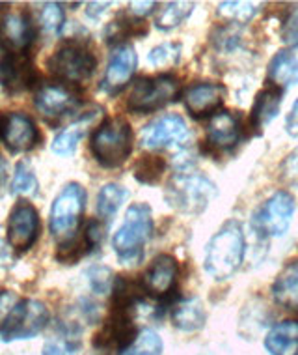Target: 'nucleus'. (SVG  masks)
I'll return each instance as SVG.
<instances>
[{"label":"nucleus","instance_id":"nucleus-1","mask_svg":"<svg viewBox=\"0 0 298 355\" xmlns=\"http://www.w3.org/2000/svg\"><path fill=\"white\" fill-rule=\"evenodd\" d=\"M246 238L243 225L232 219L222 225L205 249V271L214 281H225L243 266Z\"/></svg>","mask_w":298,"mask_h":355},{"label":"nucleus","instance_id":"nucleus-12","mask_svg":"<svg viewBox=\"0 0 298 355\" xmlns=\"http://www.w3.org/2000/svg\"><path fill=\"white\" fill-rule=\"evenodd\" d=\"M36 107L45 118H62L79 107V96L66 83H45L37 88Z\"/></svg>","mask_w":298,"mask_h":355},{"label":"nucleus","instance_id":"nucleus-26","mask_svg":"<svg viewBox=\"0 0 298 355\" xmlns=\"http://www.w3.org/2000/svg\"><path fill=\"white\" fill-rule=\"evenodd\" d=\"M274 300L289 311H298V262H292L276 277L272 284Z\"/></svg>","mask_w":298,"mask_h":355},{"label":"nucleus","instance_id":"nucleus-2","mask_svg":"<svg viewBox=\"0 0 298 355\" xmlns=\"http://www.w3.org/2000/svg\"><path fill=\"white\" fill-rule=\"evenodd\" d=\"M90 150L104 168L122 166L133 152V129L127 120L122 116L104 120L91 135Z\"/></svg>","mask_w":298,"mask_h":355},{"label":"nucleus","instance_id":"nucleus-33","mask_svg":"<svg viewBox=\"0 0 298 355\" xmlns=\"http://www.w3.org/2000/svg\"><path fill=\"white\" fill-rule=\"evenodd\" d=\"M181 53L183 47L179 43H162V45H158L155 49L149 53L147 56V62L151 64L153 68H171V66H176L181 60Z\"/></svg>","mask_w":298,"mask_h":355},{"label":"nucleus","instance_id":"nucleus-46","mask_svg":"<svg viewBox=\"0 0 298 355\" xmlns=\"http://www.w3.org/2000/svg\"><path fill=\"white\" fill-rule=\"evenodd\" d=\"M297 355H298V354H297Z\"/></svg>","mask_w":298,"mask_h":355},{"label":"nucleus","instance_id":"nucleus-20","mask_svg":"<svg viewBox=\"0 0 298 355\" xmlns=\"http://www.w3.org/2000/svg\"><path fill=\"white\" fill-rule=\"evenodd\" d=\"M241 139V123L232 110H220L211 116L207 125V141L211 146L227 150Z\"/></svg>","mask_w":298,"mask_h":355},{"label":"nucleus","instance_id":"nucleus-16","mask_svg":"<svg viewBox=\"0 0 298 355\" xmlns=\"http://www.w3.org/2000/svg\"><path fill=\"white\" fill-rule=\"evenodd\" d=\"M177 260L170 254H160L153 260V263L147 268V271L142 277V288L144 292L157 297V300H165L176 290L177 282Z\"/></svg>","mask_w":298,"mask_h":355},{"label":"nucleus","instance_id":"nucleus-39","mask_svg":"<svg viewBox=\"0 0 298 355\" xmlns=\"http://www.w3.org/2000/svg\"><path fill=\"white\" fill-rule=\"evenodd\" d=\"M103 236H104V227L99 223V220H91L90 225L86 227V232H84V241L88 249H95L99 247V243L103 241Z\"/></svg>","mask_w":298,"mask_h":355},{"label":"nucleus","instance_id":"nucleus-3","mask_svg":"<svg viewBox=\"0 0 298 355\" xmlns=\"http://www.w3.org/2000/svg\"><path fill=\"white\" fill-rule=\"evenodd\" d=\"M153 236V214L147 204H133L125 214V220L120 227L112 245L116 249L118 258L123 263H136L142 260L144 245Z\"/></svg>","mask_w":298,"mask_h":355},{"label":"nucleus","instance_id":"nucleus-8","mask_svg":"<svg viewBox=\"0 0 298 355\" xmlns=\"http://www.w3.org/2000/svg\"><path fill=\"white\" fill-rule=\"evenodd\" d=\"M49 309L37 300H21L0 327L4 343L36 337L49 324Z\"/></svg>","mask_w":298,"mask_h":355},{"label":"nucleus","instance_id":"nucleus-31","mask_svg":"<svg viewBox=\"0 0 298 355\" xmlns=\"http://www.w3.org/2000/svg\"><path fill=\"white\" fill-rule=\"evenodd\" d=\"M162 354V338L153 329H144L134 338L122 355H160Z\"/></svg>","mask_w":298,"mask_h":355},{"label":"nucleus","instance_id":"nucleus-44","mask_svg":"<svg viewBox=\"0 0 298 355\" xmlns=\"http://www.w3.org/2000/svg\"><path fill=\"white\" fill-rule=\"evenodd\" d=\"M4 180H6V161L0 155V187L4 184Z\"/></svg>","mask_w":298,"mask_h":355},{"label":"nucleus","instance_id":"nucleus-5","mask_svg":"<svg viewBox=\"0 0 298 355\" xmlns=\"http://www.w3.org/2000/svg\"><path fill=\"white\" fill-rule=\"evenodd\" d=\"M97 60L84 43H64L47 62V68L66 85H82L95 71Z\"/></svg>","mask_w":298,"mask_h":355},{"label":"nucleus","instance_id":"nucleus-37","mask_svg":"<svg viewBox=\"0 0 298 355\" xmlns=\"http://www.w3.org/2000/svg\"><path fill=\"white\" fill-rule=\"evenodd\" d=\"M281 178L287 185L298 189V148H295L281 163Z\"/></svg>","mask_w":298,"mask_h":355},{"label":"nucleus","instance_id":"nucleus-28","mask_svg":"<svg viewBox=\"0 0 298 355\" xmlns=\"http://www.w3.org/2000/svg\"><path fill=\"white\" fill-rule=\"evenodd\" d=\"M194 6V2H189V0L170 2V4H166V6L158 12L157 19H155V25H157L158 31H171V28L183 25V21L189 19V15L192 13Z\"/></svg>","mask_w":298,"mask_h":355},{"label":"nucleus","instance_id":"nucleus-10","mask_svg":"<svg viewBox=\"0 0 298 355\" xmlns=\"http://www.w3.org/2000/svg\"><path fill=\"white\" fill-rule=\"evenodd\" d=\"M142 146L149 150L162 148H187L192 141L187 122L179 114H166L151 123H147L142 131Z\"/></svg>","mask_w":298,"mask_h":355},{"label":"nucleus","instance_id":"nucleus-6","mask_svg":"<svg viewBox=\"0 0 298 355\" xmlns=\"http://www.w3.org/2000/svg\"><path fill=\"white\" fill-rule=\"evenodd\" d=\"M179 96V80L174 75L140 77L134 80L127 98V109L136 114H149L162 109Z\"/></svg>","mask_w":298,"mask_h":355},{"label":"nucleus","instance_id":"nucleus-27","mask_svg":"<svg viewBox=\"0 0 298 355\" xmlns=\"http://www.w3.org/2000/svg\"><path fill=\"white\" fill-rule=\"evenodd\" d=\"M129 191L120 184H106L97 195V214L101 219L110 220L120 211L122 204L127 200Z\"/></svg>","mask_w":298,"mask_h":355},{"label":"nucleus","instance_id":"nucleus-42","mask_svg":"<svg viewBox=\"0 0 298 355\" xmlns=\"http://www.w3.org/2000/svg\"><path fill=\"white\" fill-rule=\"evenodd\" d=\"M286 129L291 137H298V99L295 101L291 112H289V116H287Z\"/></svg>","mask_w":298,"mask_h":355},{"label":"nucleus","instance_id":"nucleus-18","mask_svg":"<svg viewBox=\"0 0 298 355\" xmlns=\"http://www.w3.org/2000/svg\"><path fill=\"white\" fill-rule=\"evenodd\" d=\"M2 141L12 153L28 152L39 142V129L25 112H12L8 114Z\"/></svg>","mask_w":298,"mask_h":355},{"label":"nucleus","instance_id":"nucleus-32","mask_svg":"<svg viewBox=\"0 0 298 355\" xmlns=\"http://www.w3.org/2000/svg\"><path fill=\"white\" fill-rule=\"evenodd\" d=\"M13 195H26L36 196L37 195V178L32 171V166L25 161H21L15 166V176L12 182Z\"/></svg>","mask_w":298,"mask_h":355},{"label":"nucleus","instance_id":"nucleus-9","mask_svg":"<svg viewBox=\"0 0 298 355\" xmlns=\"http://www.w3.org/2000/svg\"><path fill=\"white\" fill-rule=\"evenodd\" d=\"M292 214H295V198L287 191H276L254 214L252 225L259 236L280 238L291 227Z\"/></svg>","mask_w":298,"mask_h":355},{"label":"nucleus","instance_id":"nucleus-4","mask_svg":"<svg viewBox=\"0 0 298 355\" xmlns=\"http://www.w3.org/2000/svg\"><path fill=\"white\" fill-rule=\"evenodd\" d=\"M166 202L181 214H201L216 196V185L203 174L179 172L166 185Z\"/></svg>","mask_w":298,"mask_h":355},{"label":"nucleus","instance_id":"nucleus-41","mask_svg":"<svg viewBox=\"0 0 298 355\" xmlns=\"http://www.w3.org/2000/svg\"><path fill=\"white\" fill-rule=\"evenodd\" d=\"M71 352V346L66 343H55V340H50V343L45 344V348H43V355H69Z\"/></svg>","mask_w":298,"mask_h":355},{"label":"nucleus","instance_id":"nucleus-11","mask_svg":"<svg viewBox=\"0 0 298 355\" xmlns=\"http://www.w3.org/2000/svg\"><path fill=\"white\" fill-rule=\"evenodd\" d=\"M39 236V215L26 200H19L8 219V241L15 251H28Z\"/></svg>","mask_w":298,"mask_h":355},{"label":"nucleus","instance_id":"nucleus-21","mask_svg":"<svg viewBox=\"0 0 298 355\" xmlns=\"http://www.w3.org/2000/svg\"><path fill=\"white\" fill-rule=\"evenodd\" d=\"M265 348L270 355H297L298 354V322L283 320L272 325L265 338Z\"/></svg>","mask_w":298,"mask_h":355},{"label":"nucleus","instance_id":"nucleus-43","mask_svg":"<svg viewBox=\"0 0 298 355\" xmlns=\"http://www.w3.org/2000/svg\"><path fill=\"white\" fill-rule=\"evenodd\" d=\"M155 6H157V2H131V4H129L131 12H133V15L136 19L144 17L147 13H151Z\"/></svg>","mask_w":298,"mask_h":355},{"label":"nucleus","instance_id":"nucleus-35","mask_svg":"<svg viewBox=\"0 0 298 355\" xmlns=\"http://www.w3.org/2000/svg\"><path fill=\"white\" fill-rule=\"evenodd\" d=\"M88 245H86L84 238L80 239H75V238H69L66 239L60 247H58V252H56V258L64 263H73L77 262L84 252H88Z\"/></svg>","mask_w":298,"mask_h":355},{"label":"nucleus","instance_id":"nucleus-19","mask_svg":"<svg viewBox=\"0 0 298 355\" xmlns=\"http://www.w3.org/2000/svg\"><path fill=\"white\" fill-rule=\"evenodd\" d=\"M224 86L214 83H194L183 92V103L190 116L203 118L218 109L224 101Z\"/></svg>","mask_w":298,"mask_h":355},{"label":"nucleus","instance_id":"nucleus-17","mask_svg":"<svg viewBox=\"0 0 298 355\" xmlns=\"http://www.w3.org/2000/svg\"><path fill=\"white\" fill-rule=\"evenodd\" d=\"M136 337H138V333H136V327L133 324L131 313L112 311L110 318L103 325V329L99 331L97 337H95V346L125 352Z\"/></svg>","mask_w":298,"mask_h":355},{"label":"nucleus","instance_id":"nucleus-34","mask_svg":"<svg viewBox=\"0 0 298 355\" xmlns=\"http://www.w3.org/2000/svg\"><path fill=\"white\" fill-rule=\"evenodd\" d=\"M66 21V13L64 6L58 2H45L41 4V12H39V26L47 34H58L64 26Z\"/></svg>","mask_w":298,"mask_h":355},{"label":"nucleus","instance_id":"nucleus-14","mask_svg":"<svg viewBox=\"0 0 298 355\" xmlns=\"http://www.w3.org/2000/svg\"><path fill=\"white\" fill-rule=\"evenodd\" d=\"M36 79V69L28 53H4L0 58V85L10 94L28 90Z\"/></svg>","mask_w":298,"mask_h":355},{"label":"nucleus","instance_id":"nucleus-40","mask_svg":"<svg viewBox=\"0 0 298 355\" xmlns=\"http://www.w3.org/2000/svg\"><path fill=\"white\" fill-rule=\"evenodd\" d=\"M17 303L19 301L13 292H10V290H2V292H0V327L6 322L8 316L12 314V311L15 309Z\"/></svg>","mask_w":298,"mask_h":355},{"label":"nucleus","instance_id":"nucleus-38","mask_svg":"<svg viewBox=\"0 0 298 355\" xmlns=\"http://www.w3.org/2000/svg\"><path fill=\"white\" fill-rule=\"evenodd\" d=\"M90 284L91 288L97 292V294H104L110 288V282H112V271L109 268H103V266H97V268H91L90 270Z\"/></svg>","mask_w":298,"mask_h":355},{"label":"nucleus","instance_id":"nucleus-36","mask_svg":"<svg viewBox=\"0 0 298 355\" xmlns=\"http://www.w3.org/2000/svg\"><path fill=\"white\" fill-rule=\"evenodd\" d=\"M281 42L287 47H298V6L287 13L286 21L281 25Z\"/></svg>","mask_w":298,"mask_h":355},{"label":"nucleus","instance_id":"nucleus-22","mask_svg":"<svg viewBox=\"0 0 298 355\" xmlns=\"http://www.w3.org/2000/svg\"><path fill=\"white\" fill-rule=\"evenodd\" d=\"M268 79L272 86L286 92L298 85V55L292 51H280L268 64Z\"/></svg>","mask_w":298,"mask_h":355},{"label":"nucleus","instance_id":"nucleus-7","mask_svg":"<svg viewBox=\"0 0 298 355\" xmlns=\"http://www.w3.org/2000/svg\"><path fill=\"white\" fill-rule=\"evenodd\" d=\"M86 208V189L80 184H67L56 196L50 208V232L60 239H69L80 225Z\"/></svg>","mask_w":298,"mask_h":355},{"label":"nucleus","instance_id":"nucleus-24","mask_svg":"<svg viewBox=\"0 0 298 355\" xmlns=\"http://www.w3.org/2000/svg\"><path fill=\"white\" fill-rule=\"evenodd\" d=\"M205 318H207V314H205L203 303L198 297L181 301L171 311V322H174L177 329L185 331V333L201 329L203 324H205Z\"/></svg>","mask_w":298,"mask_h":355},{"label":"nucleus","instance_id":"nucleus-45","mask_svg":"<svg viewBox=\"0 0 298 355\" xmlns=\"http://www.w3.org/2000/svg\"><path fill=\"white\" fill-rule=\"evenodd\" d=\"M6 120H8L6 114H2V112H0V137H2V133H4V125H6Z\"/></svg>","mask_w":298,"mask_h":355},{"label":"nucleus","instance_id":"nucleus-23","mask_svg":"<svg viewBox=\"0 0 298 355\" xmlns=\"http://www.w3.org/2000/svg\"><path fill=\"white\" fill-rule=\"evenodd\" d=\"M281 98H283V90L276 88V86L265 88L257 94L256 103L252 109V125L256 129L267 128L280 112Z\"/></svg>","mask_w":298,"mask_h":355},{"label":"nucleus","instance_id":"nucleus-25","mask_svg":"<svg viewBox=\"0 0 298 355\" xmlns=\"http://www.w3.org/2000/svg\"><path fill=\"white\" fill-rule=\"evenodd\" d=\"M101 114V110H95V112H88L84 116H80L77 122H73L69 128H66L64 131H60L58 135L55 137L53 141V152L56 155H71L75 152V148L79 144V141L84 137V133L88 131L93 120Z\"/></svg>","mask_w":298,"mask_h":355},{"label":"nucleus","instance_id":"nucleus-13","mask_svg":"<svg viewBox=\"0 0 298 355\" xmlns=\"http://www.w3.org/2000/svg\"><path fill=\"white\" fill-rule=\"evenodd\" d=\"M36 31L28 13L8 12L0 19V47L4 53H26Z\"/></svg>","mask_w":298,"mask_h":355},{"label":"nucleus","instance_id":"nucleus-30","mask_svg":"<svg viewBox=\"0 0 298 355\" xmlns=\"http://www.w3.org/2000/svg\"><path fill=\"white\" fill-rule=\"evenodd\" d=\"M166 161L158 155H146L142 157L136 166H134V178L136 182L146 185L158 184V180L162 178V174L166 172Z\"/></svg>","mask_w":298,"mask_h":355},{"label":"nucleus","instance_id":"nucleus-15","mask_svg":"<svg viewBox=\"0 0 298 355\" xmlns=\"http://www.w3.org/2000/svg\"><path fill=\"white\" fill-rule=\"evenodd\" d=\"M138 66V56L131 43L118 45L112 56H110L109 66L103 77V90L106 94H116L123 90L129 85V80L133 79L134 71Z\"/></svg>","mask_w":298,"mask_h":355},{"label":"nucleus","instance_id":"nucleus-29","mask_svg":"<svg viewBox=\"0 0 298 355\" xmlns=\"http://www.w3.org/2000/svg\"><path fill=\"white\" fill-rule=\"evenodd\" d=\"M261 4L257 2H239V0H230V2H220L218 4V15L227 19V21H235L237 25L248 23L250 19H254L259 12Z\"/></svg>","mask_w":298,"mask_h":355}]
</instances>
